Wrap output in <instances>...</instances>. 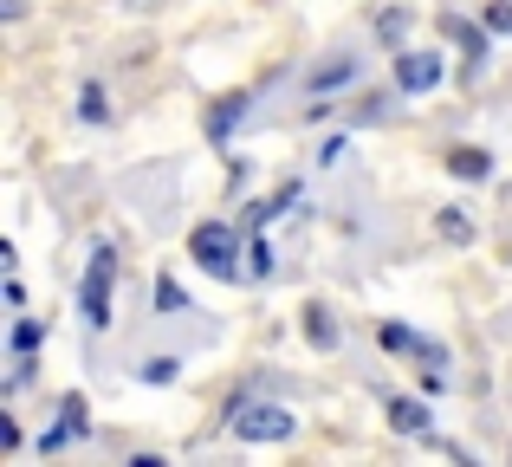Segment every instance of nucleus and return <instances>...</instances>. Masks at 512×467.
I'll return each mask as SVG.
<instances>
[{"instance_id": "10", "label": "nucleus", "mask_w": 512, "mask_h": 467, "mask_svg": "<svg viewBox=\"0 0 512 467\" xmlns=\"http://www.w3.org/2000/svg\"><path fill=\"white\" fill-rule=\"evenodd\" d=\"M78 117H85V124H104V117H111V98H104L98 78H91V85L78 91Z\"/></svg>"}, {"instance_id": "13", "label": "nucleus", "mask_w": 512, "mask_h": 467, "mask_svg": "<svg viewBox=\"0 0 512 467\" xmlns=\"http://www.w3.org/2000/svg\"><path fill=\"white\" fill-rule=\"evenodd\" d=\"M240 111H247V98H227V104H221V111H214V117H208V137H227V130H234V124H240Z\"/></svg>"}, {"instance_id": "3", "label": "nucleus", "mask_w": 512, "mask_h": 467, "mask_svg": "<svg viewBox=\"0 0 512 467\" xmlns=\"http://www.w3.org/2000/svg\"><path fill=\"white\" fill-rule=\"evenodd\" d=\"M188 253H195L201 273L240 279V266H234V228H227V221H208V228H195V234H188Z\"/></svg>"}, {"instance_id": "6", "label": "nucleus", "mask_w": 512, "mask_h": 467, "mask_svg": "<svg viewBox=\"0 0 512 467\" xmlns=\"http://www.w3.org/2000/svg\"><path fill=\"white\" fill-rule=\"evenodd\" d=\"M448 176H461V182H487V176H493V156L480 150V143H461V150H448Z\"/></svg>"}, {"instance_id": "17", "label": "nucleus", "mask_w": 512, "mask_h": 467, "mask_svg": "<svg viewBox=\"0 0 512 467\" xmlns=\"http://www.w3.org/2000/svg\"><path fill=\"white\" fill-rule=\"evenodd\" d=\"M376 338H383V351H396V357H402V351H415V331H409V325H383Z\"/></svg>"}, {"instance_id": "20", "label": "nucleus", "mask_w": 512, "mask_h": 467, "mask_svg": "<svg viewBox=\"0 0 512 467\" xmlns=\"http://www.w3.org/2000/svg\"><path fill=\"white\" fill-rule=\"evenodd\" d=\"M487 26H493V33H512V0H493V7H487Z\"/></svg>"}, {"instance_id": "19", "label": "nucleus", "mask_w": 512, "mask_h": 467, "mask_svg": "<svg viewBox=\"0 0 512 467\" xmlns=\"http://www.w3.org/2000/svg\"><path fill=\"white\" fill-rule=\"evenodd\" d=\"M247 260H253V266H247L253 279H266V273H273V247H266V240H253V253H247Z\"/></svg>"}, {"instance_id": "12", "label": "nucleus", "mask_w": 512, "mask_h": 467, "mask_svg": "<svg viewBox=\"0 0 512 467\" xmlns=\"http://www.w3.org/2000/svg\"><path fill=\"white\" fill-rule=\"evenodd\" d=\"M344 78H357V59H331V65H318V72H312V91H331V85H344Z\"/></svg>"}, {"instance_id": "11", "label": "nucleus", "mask_w": 512, "mask_h": 467, "mask_svg": "<svg viewBox=\"0 0 512 467\" xmlns=\"http://www.w3.org/2000/svg\"><path fill=\"white\" fill-rule=\"evenodd\" d=\"M435 228H441V240H454V247H467V240H474V221H467L461 208H441Z\"/></svg>"}, {"instance_id": "14", "label": "nucleus", "mask_w": 512, "mask_h": 467, "mask_svg": "<svg viewBox=\"0 0 512 467\" xmlns=\"http://www.w3.org/2000/svg\"><path fill=\"white\" fill-rule=\"evenodd\" d=\"M39 351V318H20L13 325V357H33Z\"/></svg>"}, {"instance_id": "8", "label": "nucleus", "mask_w": 512, "mask_h": 467, "mask_svg": "<svg viewBox=\"0 0 512 467\" xmlns=\"http://www.w3.org/2000/svg\"><path fill=\"white\" fill-rule=\"evenodd\" d=\"M305 338H312L318 351H338V318H331L325 305H305Z\"/></svg>"}, {"instance_id": "5", "label": "nucleus", "mask_w": 512, "mask_h": 467, "mask_svg": "<svg viewBox=\"0 0 512 467\" xmlns=\"http://www.w3.org/2000/svg\"><path fill=\"white\" fill-rule=\"evenodd\" d=\"M448 33H454V39H461V52H467V65H461V78H474V72H480V65H487V33H493V26H487V20H480V26H474V20H461V13H448Z\"/></svg>"}, {"instance_id": "4", "label": "nucleus", "mask_w": 512, "mask_h": 467, "mask_svg": "<svg viewBox=\"0 0 512 467\" xmlns=\"http://www.w3.org/2000/svg\"><path fill=\"white\" fill-rule=\"evenodd\" d=\"M396 85L415 91V98H422V91H435L441 85V59H435V52H422V46L396 52Z\"/></svg>"}, {"instance_id": "2", "label": "nucleus", "mask_w": 512, "mask_h": 467, "mask_svg": "<svg viewBox=\"0 0 512 467\" xmlns=\"http://www.w3.org/2000/svg\"><path fill=\"white\" fill-rule=\"evenodd\" d=\"M227 429L240 435V442H292L299 435V416L279 403H234L227 409Z\"/></svg>"}, {"instance_id": "7", "label": "nucleus", "mask_w": 512, "mask_h": 467, "mask_svg": "<svg viewBox=\"0 0 512 467\" xmlns=\"http://www.w3.org/2000/svg\"><path fill=\"white\" fill-rule=\"evenodd\" d=\"M389 429H396V435H428V403H415V396H389Z\"/></svg>"}, {"instance_id": "15", "label": "nucleus", "mask_w": 512, "mask_h": 467, "mask_svg": "<svg viewBox=\"0 0 512 467\" xmlns=\"http://www.w3.org/2000/svg\"><path fill=\"white\" fill-rule=\"evenodd\" d=\"M156 305H163V312L175 318V312H188V292L175 286V279H156Z\"/></svg>"}, {"instance_id": "1", "label": "nucleus", "mask_w": 512, "mask_h": 467, "mask_svg": "<svg viewBox=\"0 0 512 467\" xmlns=\"http://www.w3.org/2000/svg\"><path fill=\"white\" fill-rule=\"evenodd\" d=\"M111 286H117V247H91V266L78 279V318H85V331L111 325Z\"/></svg>"}, {"instance_id": "21", "label": "nucleus", "mask_w": 512, "mask_h": 467, "mask_svg": "<svg viewBox=\"0 0 512 467\" xmlns=\"http://www.w3.org/2000/svg\"><path fill=\"white\" fill-rule=\"evenodd\" d=\"M124 7H156V0H124Z\"/></svg>"}, {"instance_id": "9", "label": "nucleus", "mask_w": 512, "mask_h": 467, "mask_svg": "<svg viewBox=\"0 0 512 467\" xmlns=\"http://www.w3.org/2000/svg\"><path fill=\"white\" fill-rule=\"evenodd\" d=\"M59 429H72V442H85V435H91V416H85V396H78V390L59 396Z\"/></svg>"}, {"instance_id": "16", "label": "nucleus", "mask_w": 512, "mask_h": 467, "mask_svg": "<svg viewBox=\"0 0 512 467\" xmlns=\"http://www.w3.org/2000/svg\"><path fill=\"white\" fill-rule=\"evenodd\" d=\"M137 377H143V383H175V357H143Z\"/></svg>"}, {"instance_id": "18", "label": "nucleus", "mask_w": 512, "mask_h": 467, "mask_svg": "<svg viewBox=\"0 0 512 467\" xmlns=\"http://www.w3.org/2000/svg\"><path fill=\"white\" fill-rule=\"evenodd\" d=\"M409 357H422V364H428V370H441V364H448V351H441V344H435V338H415V351H409Z\"/></svg>"}]
</instances>
